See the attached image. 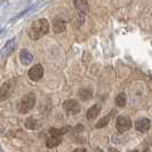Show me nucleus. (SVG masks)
Segmentation results:
<instances>
[{"instance_id":"10","label":"nucleus","mask_w":152,"mask_h":152,"mask_svg":"<svg viewBox=\"0 0 152 152\" xmlns=\"http://www.w3.org/2000/svg\"><path fill=\"white\" fill-rule=\"evenodd\" d=\"M20 61L23 65H30L31 63L33 62V55L26 50V49H22L20 53Z\"/></svg>"},{"instance_id":"18","label":"nucleus","mask_w":152,"mask_h":152,"mask_svg":"<svg viewBox=\"0 0 152 152\" xmlns=\"http://www.w3.org/2000/svg\"><path fill=\"white\" fill-rule=\"evenodd\" d=\"M126 102H127V99H126V95L124 93H120L117 97H115V105L119 107H124L126 105Z\"/></svg>"},{"instance_id":"8","label":"nucleus","mask_w":152,"mask_h":152,"mask_svg":"<svg viewBox=\"0 0 152 152\" xmlns=\"http://www.w3.org/2000/svg\"><path fill=\"white\" fill-rule=\"evenodd\" d=\"M66 29L65 21L61 17H55L53 21V30L55 33H61Z\"/></svg>"},{"instance_id":"6","label":"nucleus","mask_w":152,"mask_h":152,"mask_svg":"<svg viewBox=\"0 0 152 152\" xmlns=\"http://www.w3.org/2000/svg\"><path fill=\"white\" fill-rule=\"evenodd\" d=\"M15 47H16L15 38L9 39L7 42L5 44V46L2 47V49H1V54H0V55H1V57H2V58H6V57H8L10 54L15 50Z\"/></svg>"},{"instance_id":"23","label":"nucleus","mask_w":152,"mask_h":152,"mask_svg":"<svg viewBox=\"0 0 152 152\" xmlns=\"http://www.w3.org/2000/svg\"><path fill=\"white\" fill-rule=\"evenodd\" d=\"M130 152H138L137 150H133V151H130Z\"/></svg>"},{"instance_id":"9","label":"nucleus","mask_w":152,"mask_h":152,"mask_svg":"<svg viewBox=\"0 0 152 152\" xmlns=\"http://www.w3.org/2000/svg\"><path fill=\"white\" fill-rule=\"evenodd\" d=\"M12 93V85L10 81H6L5 84H2V86L0 87V101H5L9 97Z\"/></svg>"},{"instance_id":"7","label":"nucleus","mask_w":152,"mask_h":152,"mask_svg":"<svg viewBox=\"0 0 152 152\" xmlns=\"http://www.w3.org/2000/svg\"><path fill=\"white\" fill-rule=\"evenodd\" d=\"M150 127H151V121L148 118H140L135 122V128L138 132H142V133L148 132V130L150 129Z\"/></svg>"},{"instance_id":"4","label":"nucleus","mask_w":152,"mask_h":152,"mask_svg":"<svg viewBox=\"0 0 152 152\" xmlns=\"http://www.w3.org/2000/svg\"><path fill=\"white\" fill-rule=\"evenodd\" d=\"M63 109L69 114H77L80 112V104L76 99H68L63 103Z\"/></svg>"},{"instance_id":"5","label":"nucleus","mask_w":152,"mask_h":152,"mask_svg":"<svg viewBox=\"0 0 152 152\" xmlns=\"http://www.w3.org/2000/svg\"><path fill=\"white\" fill-rule=\"evenodd\" d=\"M28 76L32 81H39L44 77V68L41 64H36L29 70Z\"/></svg>"},{"instance_id":"3","label":"nucleus","mask_w":152,"mask_h":152,"mask_svg":"<svg viewBox=\"0 0 152 152\" xmlns=\"http://www.w3.org/2000/svg\"><path fill=\"white\" fill-rule=\"evenodd\" d=\"M132 121L126 115H119L117 118V122H115V126H117V129L119 133H125L127 130H129L132 128Z\"/></svg>"},{"instance_id":"2","label":"nucleus","mask_w":152,"mask_h":152,"mask_svg":"<svg viewBox=\"0 0 152 152\" xmlns=\"http://www.w3.org/2000/svg\"><path fill=\"white\" fill-rule=\"evenodd\" d=\"M37 97L33 93H29L26 94L22 99L21 103H20V112L21 113H28L33 109L34 104H36Z\"/></svg>"},{"instance_id":"13","label":"nucleus","mask_w":152,"mask_h":152,"mask_svg":"<svg viewBox=\"0 0 152 152\" xmlns=\"http://www.w3.org/2000/svg\"><path fill=\"white\" fill-rule=\"evenodd\" d=\"M62 141H63L62 136H52L50 138H48V140H47L46 145H47V148L52 149V148H55V146H57V145L61 144Z\"/></svg>"},{"instance_id":"17","label":"nucleus","mask_w":152,"mask_h":152,"mask_svg":"<svg viewBox=\"0 0 152 152\" xmlns=\"http://www.w3.org/2000/svg\"><path fill=\"white\" fill-rule=\"evenodd\" d=\"M111 114H112V112L109 113L107 115H105V117H103V118H101L99 121H97V124H96V128H103V127H105L107 124L110 122Z\"/></svg>"},{"instance_id":"12","label":"nucleus","mask_w":152,"mask_h":152,"mask_svg":"<svg viewBox=\"0 0 152 152\" xmlns=\"http://www.w3.org/2000/svg\"><path fill=\"white\" fill-rule=\"evenodd\" d=\"M24 125H25V127H26L28 129H38L39 127L41 126L40 122H39L36 118H33V117L26 118V120H25V122H24Z\"/></svg>"},{"instance_id":"11","label":"nucleus","mask_w":152,"mask_h":152,"mask_svg":"<svg viewBox=\"0 0 152 152\" xmlns=\"http://www.w3.org/2000/svg\"><path fill=\"white\" fill-rule=\"evenodd\" d=\"M73 5L83 14H86L89 10V4L87 0H73Z\"/></svg>"},{"instance_id":"14","label":"nucleus","mask_w":152,"mask_h":152,"mask_svg":"<svg viewBox=\"0 0 152 152\" xmlns=\"http://www.w3.org/2000/svg\"><path fill=\"white\" fill-rule=\"evenodd\" d=\"M99 111H101V107L99 105H93V107L87 111V114H86V117H87V119H94V118H96L97 115L99 114Z\"/></svg>"},{"instance_id":"16","label":"nucleus","mask_w":152,"mask_h":152,"mask_svg":"<svg viewBox=\"0 0 152 152\" xmlns=\"http://www.w3.org/2000/svg\"><path fill=\"white\" fill-rule=\"evenodd\" d=\"M91 89L89 88H83V89H80L79 91V97L83 99V101H87V99H89L91 97Z\"/></svg>"},{"instance_id":"15","label":"nucleus","mask_w":152,"mask_h":152,"mask_svg":"<svg viewBox=\"0 0 152 152\" xmlns=\"http://www.w3.org/2000/svg\"><path fill=\"white\" fill-rule=\"evenodd\" d=\"M71 130V127H63V128H50L49 133L52 134V136H62L64 134H66Z\"/></svg>"},{"instance_id":"19","label":"nucleus","mask_w":152,"mask_h":152,"mask_svg":"<svg viewBox=\"0 0 152 152\" xmlns=\"http://www.w3.org/2000/svg\"><path fill=\"white\" fill-rule=\"evenodd\" d=\"M84 129V127H83V125H81V124H79V125H78V126H77V127H75V132H81V130Z\"/></svg>"},{"instance_id":"20","label":"nucleus","mask_w":152,"mask_h":152,"mask_svg":"<svg viewBox=\"0 0 152 152\" xmlns=\"http://www.w3.org/2000/svg\"><path fill=\"white\" fill-rule=\"evenodd\" d=\"M72 152H86L85 149H76V150H73Z\"/></svg>"},{"instance_id":"21","label":"nucleus","mask_w":152,"mask_h":152,"mask_svg":"<svg viewBox=\"0 0 152 152\" xmlns=\"http://www.w3.org/2000/svg\"><path fill=\"white\" fill-rule=\"evenodd\" d=\"M109 152H119L117 149H113V148H111V149H109Z\"/></svg>"},{"instance_id":"22","label":"nucleus","mask_w":152,"mask_h":152,"mask_svg":"<svg viewBox=\"0 0 152 152\" xmlns=\"http://www.w3.org/2000/svg\"><path fill=\"white\" fill-rule=\"evenodd\" d=\"M143 152H149V150H148V149H145V150Z\"/></svg>"},{"instance_id":"1","label":"nucleus","mask_w":152,"mask_h":152,"mask_svg":"<svg viewBox=\"0 0 152 152\" xmlns=\"http://www.w3.org/2000/svg\"><path fill=\"white\" fill-rule=\"evenodd\" d=\"M48 31H49L48 21L45 18H40L32 23L30 31H29V37L33 40H38V39L42 38L45 34H47Z\"/></svg>"}]
</instances>
